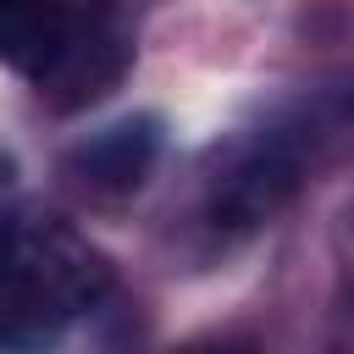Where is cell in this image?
I'll return each instance as SVG.
<instances>
[{
	"label": "cell",
	"instance_id": "1",
	"mask_svg": "<svg viewBox=\"0 0 354 354\" xmlns=\"http://www.w3.org/2000/svg\"><path fill=\"white\" fill-rule=\"evenodd\" d=\"M105 266L61 227H11L0 260V354H50L100 299Z\"/></svg>",
	"mask_w": 354,
	"mask_h": 354
},
{
	"label": "cell",
	"instance_id": "2",
	"mask_svg": "<svg viewBox=\"0 0 354 354\" xmlns=\"http://www.w3.org/2000/svg\"><path fill=\"white\" fill-rule=\"evenodd\" d=\"M304 177V133L288 122H266L227 144L210 177V221L221 232H254L271 221Z\"/></svg>",
	"mask_w": 354,
	"mask_h": 354
},
{
	"label": "cell",
	"instance_id": "3",
	"mask_svg": "<svg viewBox=\"0 0 354 354\" xmlns=\"http://www.w3.org/2000/svg\"><path fill=\"white\" fill-rule=\"evenodd\" d=\"M72 33L66 0H0V61L44 83Z\"/></svg>",
	"mask_w": 354,
	"mask_h": 354
},
{
	"label": "cell",
	"instance_id": "4",
	"mask_svg": "<svg viewBox=\"0 0 354 354\" xmlns=\"http://www.w3.org/2000/svg\"><path fill=\"white\" fill-rule=\"evenodd\" d=\"M155 144H160L155 116H133V122H116V127L94 133L72 160H77V171H83L88 183H100V188H133V183L144 177Z\"/></svg>",
	"mask_w": 354,
	"mask_h": 354
},
{
	"label": "cell",
	"instance_id": "5",
	"mask_svg": "<svg viewBox=\"0 0 354 354\" xmlns=\"http://www.w3.org/2000/svg\"><path fill=\"white\" fill-rule=\"evenodd\" d=\"M0 260H6V227H0Z\"/></svg>",
	"mask_w": 354,
	"mask_h": 354
},
{
	"label": "cell",
	"instance_id": "6",
	"mask_svg": "<svg viewBox=\"0 0 354 354\" xmlns=\"http://www.w3.org/2000/svg\"><path fill=\"white\" fill-rule=\"evenodd\" d=\"M210 354H232V348H210Z\"/></svg>",
	"mask_w": 354,
	"mask_h": 354
}]
</instances>
